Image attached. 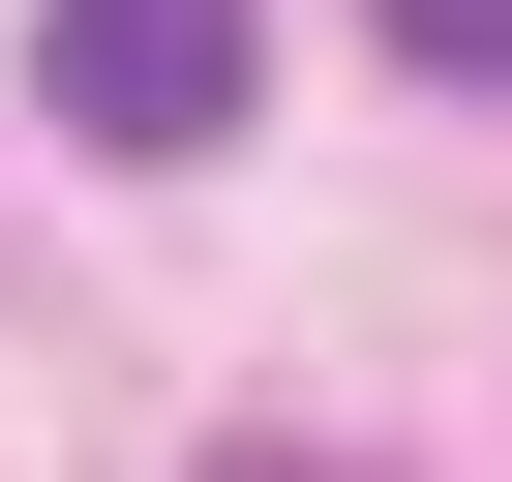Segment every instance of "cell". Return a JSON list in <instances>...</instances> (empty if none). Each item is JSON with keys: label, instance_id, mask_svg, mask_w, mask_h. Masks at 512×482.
<instances>
[{"label": "cell", "instance_id": "2", "mask_svg": "<svg viewBox=\"0 0 512 482\" xmlns=\"http://www.w3.org/2000/svg\"><path fill=\"white\" fill-rule=\"evenodd\" d=\"M362 31H392L422 91H512V0H362Z\"/></svg>", "mask_w": 512, "mask_h": 482}, {"label": "cell", "instance_id": "1", "mask_svg": "<svg viewBox=\"0 0 512 482\" xmlns=\"http://www.w3.org/2000/svg\"><path fill=\"white\" fill-rule=\"evenodd\" d=\"M31 91H61V151H211L241 121V0H61Z\"/></svg>", "mask_w": 512, "mask_h": 482}]
</instances>
